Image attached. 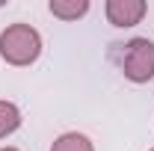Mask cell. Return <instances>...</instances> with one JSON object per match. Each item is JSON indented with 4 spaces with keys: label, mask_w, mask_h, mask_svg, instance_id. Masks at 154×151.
Returning a JSON list of instances; mask_svg holds the SVG:
<instances>
[{
    "label": "cell",
    "mask_w": 154,
    "mask_h": 151,
    "mask_svg": "<svg viewBox=\"0 0 154 151\" xmlns=\"http://www.w3.org/2000/svg\"><path fill=\"white\" fill-rule=\"evenodd\" d=\"M21 110L12 101H0V139H6L9 133H15L21 128Z\"/></svg>",
    "instance_id": "cell-6"
},
{
    "label": "cell",
    "mask_w": 154,
    "mask_h": 151,
    "mask_svg": "<svg viewBox=\"0 0 154 151\" xmlns=\"http://www.w3.org/2000/svg\"><path fill=\"white\" fill-rule=\"evenodd\" d=\"M51 151H95V145H92V139H89L86 133L68 131V133H62V136L54 139Z\"/></svg>",
    "instance_id": "cell-5"
},
{
    "label": "cell",
    "mask_w": 154,
    "mask_h": 151,
    "mask_svg": "<svg viewBox=\"0 0 154 151\" xmlns=\"http://www.w3.org/2000/svg\"><path fill=\"white\" fill-rule=\"evenodd\" d=\"M0 151H18V148H12V145H9V148H0Z\"/></svg>",
    "instance_id": "cell-7"
},
{
    "label": "cell",
    "mask_w": 154,
    "mask_h": 151,
    "mask_svg": "<svg viewBox=\"0 0 154 151\" xmlns=\"http://www.w3.org/2000/svg\"><path fill=\"white\" fill-rule=\"evenodd\" d=\"M151 151H154V148H151Z\"/></svg>",
    "instance_id": "cell-8"
},
{
    "label": "cell",
    "mask_w": 154,
    "mask_h": 151,
    "mask_svg": "<svg viewBox=\"0 0 154 151\" xmlns=\"http://www.w3.org/2000/svg\"><path fill=\"white\" fill-rule=\"evenodd\" d=\"M122 48V74L131 83H148L154 77V42L139 36Z\"/></svg>",
    "instance_id": "cell-2"
},
{
    "label": "cell",
    "mask_w": 154,
    "mask_h": 151,
    "mask_svg": "<svg viewBox=\"0 0 154 151\" xmlns=\"http://www.w3.org/2000/svg\"><path fill=\"white\" fill-rule=\"evenodd\" d=\"M42 54V36H38L36 27L30 24H9L3 33H0V57L3 62L24 68V65H33Z\"/></svg>",
    "instance_id": "cell-1"
},
{
    "label": "cell",
    "mask_w": 154,
    "mask_h": 151,
    "mask_svg": "<svg viewBox=\"0 0 154 151\" xmlns=\"http://www.w3.org/2000/svg\"><path fill=\"white\" fill-rule=\"evenodd\" d=\"M51 15L54 18H62V21H77L89 12V0H51L48 3Z\"/></svg>",
    "instance_id": "cell-4"
},
{
    "label": "cell",
    "mask_w": 154,
    "mask_h": 151,
    "mask_svg": "<svg viewBox=\"0 0 154 151\" xmlns=\"http://www.w3.org/2000/svg\"><path fill=\"white\" fill-rule=\"evenodd\" d=\"M104 12H107V21L113 27H136L145 18L148 3L145 0H107Z\"/></svg>",
    "instance_id": "cell-3"
}]
</instances>
